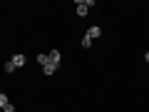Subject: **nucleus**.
Returning a JSON list of instances; mask_svg holds the SVG:
<instances>
[{
  "mask_svg": "<svg viewBox=\"0 0 149 112\" xmlns=\"http://www.w3.org/2000/svg\"><path fill=\"white\" fill-rule=\"evenodd\" d=\"M144 60H147V62H149V52H147V55H144Z\"/></svg>",
  "mask_w": 149,
  "mask_h": 112,
  "instance_id": "10",
  "label": "nucleus"
},
{
  "mask_svg": "<svg viewBox=\"0 0 149 112\" xmlns=\"http://www.w3.org/2000/svg\"><path fill=\"white\" fill-rule=\"evenodd\" d=\"M47 57H50V62H52V65H60V60H62V55H60V50H52V52H50Z\"/></svg>",
  "mask_w": 149,
  "mask_h": 112,
  "instance_id": "3",
  "label": "nucleus"
},
{
  "mask_svg": "<svg viewBox=\"0 0 149 112\" xmlns=\"http://www.w3.org/2000/svg\"><path fill=\"white\" fill-rule=\"evenodd\" d=\"M25 60H27L25 55H20V52H17L15 57H13V62H15V67H22V65H25Z\"/></svg>",
  "mask_w": 149,
  "mask_h": 112,
  "instance_id": "4",
  "label": "nucleus"
},
{
  "mask_svg": "<svg viewBox=\"0 0 149 112\" xmlns=\"http://www.w3.org/2000/svg\"><path fill=\"white\" fill-rule=\"evenodd\" d=\"M37 62H40V65H42V67H45V65L50 62V57H47V55H37Z\"/></svg>",
  "mask_w": 149,
  "mask_h": 112,
  "instance_id": "7",
  "label": "nucleus"
},
{
  "mask_svg": "<svg viewBox=\"0 0 149 112\" xmlns=\"http://www.w3.org/2000/svg\"><path fill=\"white\" fill-rule=\"evenodd\" d=\"M8 105H10V100H8V95H3V92H0V107H3V110H5Z\"/></svg>",
  "mask_w": 149,
  "mask_h": 112,
  "instance_id": "6",
  "label": "nucleus"
},
{
  "mask_svg": "<svg viewBox=\"0 0 149 112\" xmlns=\"http://www.w3.org/2000/svg\"><path fill=\"white\" fill-rule=\"evenodd\" d=\"M5 72H15V62H13V60L5 62Z\"/></svg>",
  "mask_w": 149,
  "mask_h": 112,
  "instance_id": "8",
  "label": "nucleus"
},
{
  "mask_svg": "<svg viewBox=\"0 0 149 112\" xmlns=\"http://www.w3.org/2000/svg\"><path fill=\"white\" fill-rule=\"evenodd\" d=\"M87 10H90L87 0H77V15H80V18H85V15H87Z\"/></svg>",
  "mask_w": 149,
  "mask_h": 112,
  "instance_id": "1",
  "label": "nucleus"
},
{
  "mask_svg": "<svg viewBox=\"0 0 149 112\" xmlns=\"http://www.w3.org/2000/svg\"><path fill=\"white\" fill-rule=\"evenodd\" d=\"M102 35V27H97V25H92L90 30H87V37H90V40H95V37H100Z\"/></svg>",
  "mask_w": 149,
  "mask_h": 112,
  "instance_id": "2",
  "label": "nucleus"
},
{
  "mask_svg": "<svg viewBox=\"0 0 149 112\" xmlns=\"http://www.w3.org/2000/svg\"><path fill=\"white\" fill-rule=\"evenodd\" d=\"M55 70H57V65H52V62H47V65H45V67H42V72H45V75H52Z\"/></svg>",
  "mask_w": 149,
  "mask_h": 112,
  "instance_id": "5",
  "label": "nucleus"
},
{
  "mask_svg": "<svg viewBox=\"0 0 149 112\" xmlns=\"http://www.w3.org/2000/svg\"><path fill=\"white\" fill-rule=\"evenodd\" d=\"M82 48H92V40H90V37H87V35L82 37Z\"/></svg>",
  "mask_w": 149,
  "mask_h": 112,
  "instance_id": "9",
  "label": "nucleus"
}]
</instances>
